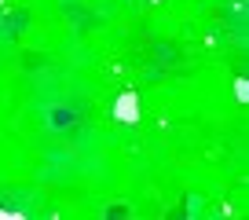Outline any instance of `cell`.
<instances>
[{
	"label": "cell",
	"mask_w": 249,
	"mask_h": 220,
	"mask_svg": "<svg viewBox=\"0 0 249 220\" xmlns=\"http://www.w3.org/2000/svg\"><path fill=\"white\" fill-rule=\"evenodd\" d=\"M132 95H124V99H121V107H117V118H136V107H132Z\"/></svg>",
	"instance_id": "1"
}]
</instances>
